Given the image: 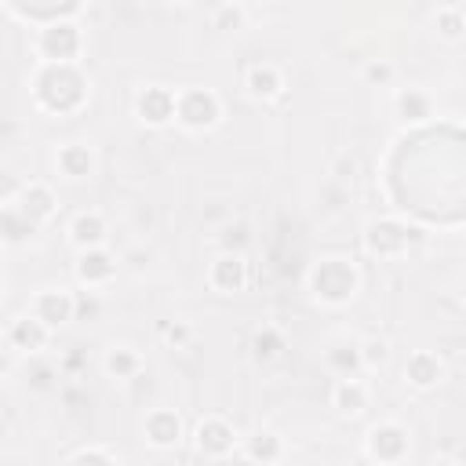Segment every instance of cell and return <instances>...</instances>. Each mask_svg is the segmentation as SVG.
Wrapping results in <instances>:
<instances>
[{"mask_svg": "<svg viewBox=\"0 0 466 466\" xmlns=\"http://www.w3.org/2000/svg\"><path fill=\"white\" fill-rule=\"evenodd\" d=\"M179 113H183V121H186V124L201 128V124H212V121H215V102H212V95L193 92V95H186V99H183Z\"/></svg>", "mask_w": 466, "mask_h": 466, "instance_id": "6da1fadb", "label": "cell"}, {"mask_svg": "<svg viewBox=\"0 0 466 466\" xmlns=\"http://www.w3.org/2000/svg\"><path fill=\"white\" fill-rule=\"evenodd\" d=\"M70 314L73 303L66 295H44L41 299V321H48V325H62V321H70Z\"/></svg>", "mask_w": 466, "mask_h": 466, "instance_id": "7a4b0ae2", "label": "cell"}, {"mask_svg": "<svg viewBox=\"0 0 466 466\" xmlns=\"http://www.w3.org/2000/svg\"><path fill=\"white\" fill-rule=\"evenodd\" d=\"M113 274V266H110V259L106 255H84L81 259V277L84 281H99V277H110Z\"/></svg>", "mask_w": 466, "mask_h": 466, "instance_id": "3957f363", "label": "cell"}, {"mask_svg": "<svg viewBox=\"0 0 466 466\" xmlns=\"http://www.w3.org/2000/svg\"><path fill=\"white\" fill-rule=\"evenodd\" d=\"M73 237L81 241V244H88V241H99L102 237V223H99V215H81L73 223Z\"/></svg>", "mask_w": 466, "mask_h": 466, "instance_id": "277c9868", "label": "cell"}, {"mask_svg": "<svg viewBox=\"0 0 466 466\" xmlns=\"http://www.w3.org/2000/svg\"><path fill=\"white\" fill-rule=\"evenodd\" d=\"M252 92L255 95H274L277 92V73L274 70H252Z\"/></svg>", "mask_w": 466, "mask_h": 466, "instance_id": "5b68a950", "label": "cell"}, {"mask_svg": "<svg viewBox=\"0 0 466 466\" xmlns=\"http://www.w3.org/2000/svg\"><path fill=\"white\" fill-rule=\"evenodd\" d=\"M361 405H365V394H361V386L343 383V386H339V408H343V412H361Z\"/></svg>", "mask_w": 466, "mask_h": 466, "instance_id": "8992f818", "label": "cell"}, {"mask_svg": "<svg viewBox=\"0 0 466 466\" xmlns=\"http://www.w3.org/2000/svg\"><path fill=\"white\" fill-rule=\"evenodd\" d=\"M437 365H430V357H416V365H412V375H416V383L419 386H426V383H434L437 379Z\"/></svg>", "mask_w": 466, "mask_h": 466, "instance_id": "52a82bcc", "label": "cell"}, {"mask_svg": "<svg viewBox=\"0 0 466 466\" xmlns=\"http://www.w3.org/2000/svg\"><path fill=\"white\" fill-rule=\"evenodd\" d=\"M241 19H244V11H241V8H226L223 15H219V30H237Z\"/></svg>", "mask_w": 466, "mask_h": 466, "instance_id": "ba28073f", "label": "cell"}, {"mask_svg": "<svg viewBox=\"0 0 466 466\" xmlns=\"http://www.w3.org/2000/svg\"><path fill=\"white\" fill-rule=\"evenodd\" d=\"M15 339H19V343H26V339H30V346H37V343L44 339V332H41V328H33V332H30L26 325H19V328H15Z\"/></svg>", "mask_w": 466, "mask_h": 466, "instance_id": "9c48e42d", "label": "cell"}, {"mask_svg": "<svg viewBox=\"0 0 466 466\" xmlns=\"http://www.w3.org/2000/svg\"><path fill=\"white\" fill-rule=\"evenodd\" d=\"M401 110H405V113H408V110H416L419 116H426V99H423V95H412V99L405 95V99H401Z\"/></svg>", "mask_w": 466, "mask_h": 466, "instance_id": "30bf717a", "label": "cell"}, {"mask_svg": "<svg viewBox=\"0 0 466 466\" xmlns=\"http://www.w3.org/2000/svg\"><path fill=\"white\" fill-rule=\"evenodd\" d=\"M365 350H368V361H372V365H383V361H386V346H383V343H368Z\"/></svg>", "mask_w": 466, "mask_h": 466, "instance_id": "8fae6325", "label": "cell"}, {"mask_svg": "<svg viewBox=\"0 0 466 466\" xmlns=\"http://www.w3.org/2000/svg\"><path fill=\"white\" fill-rule=\"evenodd\" d=\"M368 77H372V81H386V77H390V70H386V66H372Z\"/></svg>", "mask_w": 466, "mask_h": 466, "instance_id": "7c38bea8", "label": "cell"}]
</instances>
